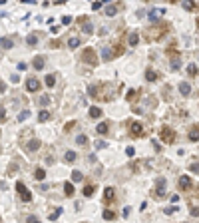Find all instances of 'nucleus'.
<instances>
[{
    "label": "nucleus",
    "mask_w": 199,
    "mask_h": 223,
    "mask_svg": "<svg viewBox=\"0 0 199 223\" xmlns=\"http://www.w3.org/2000/svg\"><path fill=\"white\" fill-rule=\"evenodd\" d=\"M113 90H116V86H108V84H90L88 86V94L94 100H112Z\"/></svg>",
    "instance_id": "f257e3e1"
},
{
    "label": "nucleus",
    "mask_w": 199,
    "mask_h": 223,
    "mask_svg": "<svg viewBox=\"0 0 199 223\" xmlns=\"http://www.w3.org/2000/svg\"><path fill=\"white\" fill-rule=\"evenodd\" d=\"M127 128H129V136L132 138H143L146 136V131H143V125L135 122V120H129L127 122Z\"/></svg>",
    "instance_id": "f03ea898"
},
{
    "label": "nucleus",
    "mask_w": 199,
    "mask_h": 223,
    "mask_svg": "<svg viewBox=\"0 0 199 223\" xmlns=\"http://www.w3.org/2000/svg\"><path fill=\"white\" fill-rule=\"evenodd\" d=\"M159 138L163 139V142H165L167 145H171L173 142H175V138H177V136H175V130H171V128L163 125V128L159 130Z\"/></svg>",
    "instance_id": "7ed1b4c3"
},
{
    "label": "nucleus",
    "mask_w": 199,
    "mask_h": 223,
    "mask_svg": "<svg viewBox=\"0 0 199 223\" xmlns=\"http://www.w3.org/2000/svg\"><path fill=\"white\" fill-rule=\"evenodd\" d=\"M167 24L165 22H161V24H159V26H153V28H149V30H147V38L149 40H157V38H161V34H165L167 32Z\"/></svg>",
    "instance_id": "20e7f679"
},
{
    "label": "nucleus",
    "mask_w": 199,
    "mask_h": 223,
    "mask_svg": "<svg viewBox=\"0 0 199 223\" xmlns=\"http://www.w3.org/2000/svg\"><path fill=\"white\" fill-rule=\"evenodd\" d=\"M165 185H167V181H165V177H157L155 179V199H163L165 197Z\"/></svg>",
    "instance_id": "39448f33"
},
{
    "label": "nucleus",
    "mask_w": 199,
    "mask_h": 223,
    "mask_svg": "<svg viewBox=\"0 0 199 223\" xmlns=\"http://www.w3.org/2000/svg\"><path fill=\"white\" fill-rule=\"evenodd\" d=\"M82 60L90 66H98V58H96V50H94V48H86V50L82 52Z\"/></svg>",
    "instance_id": "423d86ee"
},
{
    "label": "nucleus",
    "mask_w": 199,
    "mask_h": 223,
    "mask_svg": "<svg viewBox=\"0 0 199 223\" xmlns=\"http://www.w3.org/2000/svg\"><path fill=\"white\" fill-rule=\"evenodd\" d=\"M16 189H18L20 199H22V201H26V203H28V201H32V193H30V189H28L22 181H18V183H16Z\"/></svg>",
    "instance_id": "0eeeda50"
},
{
    "label": "nucleus",
    "mask_w": 199,
    "mask_h": 223,
    "mask_svg": "<svg viewBox=\"0 0 199 223\" xmlns=\"http://www.w3.org/2000/svg\"><path fill=\"white\" fill-rule=\"evenodd\" d=\"M177 187H179V189H183V191L191 189V177H189V175H181V177H179V181H177Z\"/></svg>",
    "instance_id": "6e6552de"
},
{
    "label": "nucleus",
    "mask_w": 199,
    "mask_h": 223,
    "mask_svg": "<svg viewBox=\"0 0 199 223\" xmlns=\"http://www.w3.org/2000/svg\"><path fill=\"white\" fill-rule=\"evenodd\" d=\"M113 199H116V189H113V187H106V189H104V201H106V203H112Z\"/></svg>",
    "instance_id": "1a4fd4ad"
},
{
    "label": "nucleus",
    "mask_w": 199,
    "mask_h": 223,
    "mask_svg": "<svg viewBox=\"0 0 199 223\" xmlns=\"http://www.w3.org/2000/svg\"><path fill=\"white\" fill-rule=\"evenodd\" d=\"M187 138H189V142H199V124L191 125V130H189V134H187Z\"/></svg>",
    "instance_id": "9d476101"
},
{
    "label": "nucleus",
    "mask_w": 199,
    "mask_h": 223,
    "mask_svg": "<svg viewBox=\"0 0 199 223\" xmlns=\"http://www.w3.org/2000/svg\"><path fill=\"white\" fill-rule=\"evenodd\" d=\"M38 88H40V82L36 78H28L26 80V90H28V92H36Z\"/></svg>",
    "instance_id": "9b49d317"
},
{
    "label": "nucleus",
    "mask_w": 199,
    "mask_h": 223,
    "mask_svg": "<svg viewBox=\"0 0 199 223\" xmlns=\"http://www.w3.org/2000/svg\"><path fill=\"white\" fill-rule=\"evenodd\" d=\"M139 96H141V90H129V92L126 94V100L127 102H138Z\"/></svg>",
    "instance_id": "f8f14e48"
},
{
    "label": "nucleus",
    "mask_w": 199,
    "mask_h": 223,
    "mask_svg": "<svg viewBox=\"0 0 199 223\" xmlns=\"http://www.w3.org/2000/svg\"><path fill=\"white\" fill-rule=\"evenodd\" d=\"M179 92H181V96H189V94H191L189 82H181V84H179Z\"/></svg>",
    "instance_id": "ddd939ff"
},
{
    "label": "nucleus",
    "mask_w": 199,
    "mask_h": 223,
    "mask_svg": "<svg viewBox=\"0 0 199 223\" xmlns=\"http://www.w3.org/2000/svg\"><path fill=\"white\" fill-rule=\"evenodd\" d=\"M34 68H36V70H42V68H44V64H46V60L42 58V56H34Z\"/></svg>",
    "instance_id": "4468645a"
},
{
    "label": "nucleus",
    "mask_w": 199,
    "mask_h": 223,
    "mask_svg": "<svg viewBox=\"0 0 199 223\" xmlns=\"http://www.w3.org/2000/svg\"><path fill=\"white\" fill-rule=\"evenodd\" d=\"M96 131H98L100 136H106L108 131H110V125H108V122H102V124L96 128Z\"/></svg>",
    "instance_id": "2eb2a0df"
},
{
    "label": "nucleus",
    "mask_w": 199,
    "mask_h": 223,
    "mask_svg": "<svg viewBox=\"0 0 199 223\" xmlns=\"http://www.w3.org/2000/svg\"><path fill=\"white\" fill-rule=\"evenodd\" d=\"M104 12H106V16H116V14H118V6H116V4H108V6L104 8Z\"/></svg>",
    "instance_id": "dca6fc26"
},
{
    "label": "nucleus",
    "mask_w": 199,
    "mask_h": 223,
    "mask_svg": "<svg viewBox=\"0 0 199 223\" xmlns=\"http://www.w3.org/2000/svg\"><path fill=\"white\" fill-rule=\"evenodd\" d=\"M82 30H84V34H92L94 32V26H92V22L90 20H82Z\"/></svg>",
    "instance_id": "f3484780"
},
{
    "label": "nucleus",
    "mask_w": 199,
    "mask_h": 223,
    "mask_svg": "<svg viewBox=\"0 0 199 223\" xmlns=\"http://www.w3.org/2000/svg\"><path fill=\"white\" fill-rule=\"evenodd\" d=\"M102 215H104V219H106V221H113V219H116V211H112V209H104V213H102Z\"/></svg>",
    "instance_id": "a211bd4d"
},
{
    "label": "nucleus",
    "mask_w": 199,
    "mask_h": 223,
    "mask_svg": "<svg viewBox=\"0 0 199 223\" xmlns=\"http://www.w3.org/2000/svg\"><path fill=\"white\" fill-rule=\"evenodd\" d=\"M38 147H40V142H38V139H30V142L26 144V150H28V151H36Z\"/></svg>",
    "instance_id": "6ab92c4d"
},
{
    "label": "nucleus",
    "mask_w": 199,
    "mask_h": 223,
    "mask_svg": "<svg viewBox=\"0 0 199 223\" xmlns=\"http://www.w3.org/2000/svg\"><path fill=\"white\" fill-rule=\"evenodd\" d=\"M76 158H78V156H76V151H66V153H64L66 164H74V161H76Z\"/></svg>",
    "instance_id": "aec40b11"
},
{
    "label": "nucleus",
    "mask_w": 199,
    "mask_h": 223,
    "mask_svg": "<svg viewBox=\"0 0 199 223\" xmlns=\"http://www.w3.org/2000/svg\"><path fill=\"white\" fill-rule=\"evenodd\" d=\"M146 80H147V82H155V80H157V74L153 72L151 68H147V70H146Z\"/></svg>",
    "instance_id": "412c9836"
},
{
    "label": "nucleus",
    "mask_w": 199,
    "mask_h": 223,
    "mask_svg": "<svg viewBox=\"0 0 199 223\" xmlns=\"http://www.w3.org/2000/svg\"><path fill=\"white\" fill-rule=\"evenodd\" d=\"M44 82H46L48 88H54V86H56V76H54V74H48L46 78H44Z\"/></svg>",
    "instance_id": "4be33fe9"
},
{
    "label": "nucleus",
    "mask_w": 199,
    "mask_h": 223,
    "mask_svg": "<svg viewBox=\"0 0 199 223\" xmlns=\"http://www.w3.org/2000/svg\"><path fill=\"white\" fill-rule=\"evenodd\" d=\"M80 44H82V40H80L78 36H72V38L68 40V46H70V48H78Z\"/></svg>",
    "instance_id": "5701e85b"
},
{
    "label": "nucleus",
    "mask_w": 199,
    "mask_h": 223,
    "mask_svg": "<svg viewBox=\"0 0 199 223\" xmlns=\"http://www.w3.org/2000/svg\"><path fill=\"white\" fill-rule=\"evenodd\" d=\"M48 120H50V112H48V110H40L38 122H48Z\"/></svg>",
    "instance_id": "b1692460"
},
{
    "label": "nucleus",
    "mask_w": 199,
    "mask_h": 223,
    "mask_svg": "<svg viewBox=\"0 0 199 223\" xmlns=\"http://www.w3.org/2000/svg\"><path fill=\"white\" fill-rule=\"evenodd\" d=\"M26 44L28 46H36V44H38V36H36V34H28Z\"/></svg>",
    "instance_id": "393cba45"
},
{
    "label": "nucleus",
    "mask_w": 199,
    "mask_h": 223,
    "mask_svg": "<svg viewBox=\"0 0 199 223\" xmlns=\"http://www.w3.org/2000/svg\"><path fill=\"white\" fill-rule=\"evenodd\" d=\"M64 191H66V195H68V197H72L74 193H76V191H74V185L70 183V181H66V183H64Z\"/></svg>",
    "instance_id": "a878e982"
},
{
    "label": "nucleus",
    "mask_w": 199,
    "mask_h": 223,
    "mask_svg": "<svg viewBox=\"0 0 199 223\" xmlns=\"http://www.w3.org/2000/svg\"><path fill=\"white\" fill-rule=\"evenodd\" d=\"M138 42H139V34L138 32H132V34H129V46H138Z\"/></svg>",
    "instance_id": "bb28decb"
},
{
    "label": "nucleus",
    "mask_w": 199,
    "mask_h": 223,
    "mask_svg": "<svg viewBox=\"0 0 199 223\" xmlns=\"http://www.w3.org/2000/svg\"><path fill=\"white\" fill-rule=\"evenodd\" d=\"M88 142H90V139H88V136H86V134H80L78 138H76V144H78V145H86Z\"/></svg>",
    "instance_id": "cd10ccee"
},
{
    "label": "nucleus",
    "mask_w": 199,
    "mask_h": 223,
    "mask_svg": "<svg viewBox=\"0 0 199 223\" xmlns=\"http://www.w3.org/2000/svg\"><path fill=\"white\" fill-rule=\"evenodd\" d=\"M60 215H62V207H56V211H52V213L48 215V219H50V221H56Z\"/></svg>",
    "instance_id": "c85d7f7f"
},
{
    "label": "nucleus",
    "mask_w": 199,
    "mask_h": 223,
    "mask_svg": "<svg viewBox=\"0 0 199 223\" xmlns=\"http://www.w3.org/2000/svg\"><path fill=\"white\" fill-rule=\"evenodd\" d=\"M113 58V52H110V48H104V50H102V60H112Z\"/></svg>",
    "instance_id": "c756f323"
},
{
    "label": "nucleus",
    "mask_w": 199,
    "mask_h": 223,
    "mask_svg": "<svg viewBox=\"0 0 199 223\" xmlns=\"http://www.w3.org/2000/svg\"><path fill=\"white\" fill-rule=\"evenodd\" d=\"M179 66H181L179 56H177V54H173V58H171V70H179Z\"/></svg>",
    "instance_id": "7c9ffc66"
},
{
    "label": "nucleus",
    "mask_w": 199,
    "mask_h": 223,
    "mask_svg": "<svg viewBox=\"0 0 199 223\" xmlns=\"http://www.w3.org/2000/svg\"><path fill=\"white\" fill-rule=\"evenodd\" d=\"M34 177H36V179H38V181H42V179H44V177H46V171L42 169V167H38V169L34 171Z\"/></svg>",
    "instance_id": "2f4dec72"
},
{
    "label": "nucleus",
    "mask_w": 199,
    "mask_h": 223,
    "mask_svg": "<svg viewBox=\"0 0 199 223\" xmlns=\"http://www.w3.org/2000/svg\"><path fill=\"white\" fill-rule=\"evenodd\" d=\"M124 52H126V50H124L121 44H116V46H113V58H116V56H121Z\"/></svg>",
    "instance_id": "473e14b6"
},
{
    "label": "nucleus",
    "mask_w": 199,
    "mask_h": 223,
    "mask_svg": "<svg viewBox=\"0 0 199 223\" xmlns=\"http://www.w3.org/2000/svg\"><path fill=\"white\" fill-rule=\"evenodd\" d=\"M90 116H92V118H100V116H102V110L96 108V106H92V108H90Z\"/></svg>",
    "instance_id": "72a5a7b5"
},
{
    "label": "nucleus",
    "mask_w": 199,
    "mask_h": 223,
    "mask_svg": "<svg viewBox=\"0 0 199 223\" xmlns=\"http://www.w3.org/2000/svg\"><path fill=\"white\" fill-rule=\"evenodd\" d=\"M0 44H2V50H10V48H12V42H10L8 38H2Z\"/></svg>",
    "instance_id": "f704fd0d"
},
{
    "label": "nucleus",
    "mask_w": 199,
    "mask_h": 223,
    "mask_svg": "<svg viewBox=\"0 0 199 223\" xmlns=\"http://www.w3.org/2000/svg\"><path fill=\"white\" fill-rule=\"evenodd\" d=\"M50 104V96H40L38 98V106H48Z\"/></svg>",
    "instance_id": "c9c22d12"
},
{
    "label": "nucleus",
    "mask_w": 199,
    "mask_h": 223,
    "mask_svg": "<svg viewBox=\"0 0 199 223\" xmlns=\"http://www.w3.org/2000/svg\"><path fill=\"white\" fill-rule=\"evenodd\" d=\"M187 74H189L191 78H195V76H197V68H195L193 64H189V66H187Z\"/></svg>",
    "instance_id": "e433bc0d"
},
{
    "label": "nucleus",
    "mask_w": 199,
    "mask_h": 223,
    "mask_svg": "<svg viewBox=\"0 0 199 223\" xmlns=\"http://www.w3.org/2000/svg\"><path fill=\"white\" fill-rule=\"evenodd\" d=\"M94 189H96V187H94V185H86V187H84V195H86V197H92Z\"/></svg>",
    "instance_id": "4c0bfd02"
},
{
    "label": "nucleus",
    "mask_w": 199,
    "mask_h": 223,
    "mask_svg": "<svg viewBox=\"0 0 199 223\" xmlns=\"http://www.w3.org/2000/svg\"><path fill=\"white\" fill-rule=\"evenodd\" d=\"M72 179H74V181H82V179H84L82 171H72Z\"/></svg>",
    "instance_id": "58836bf2"
},
{
    "label": "nucleus",
    "mask_w": 199,
    "mask_h": 223,
    "mask_svg": "<svg viewBox=\"0 0 199 223\" xmlns=\"http://www.w3.org/2000/svg\"><path fill=\"white\" fill-rule=\"evenodd\" d=\"M28 116H30V112L22 110V112H20V116H18V120H20V122H24V120H28Z\"/></svg>",
    "instance_id": "ea45409f"
},
{
    "label": "nucleus",
    "mask_w": 199,
    "mask_h": 223,
    "mask_svg": "<svg viewBox=\"0 0 199 223\" xmlns=\"http://www.w3.org/2000/svg\"><path fill=\"white\" fill-rule=\"evenodd\" d=\"M179 207H175V205H171V207H165V209H163V213H165V215H171V213H175V211H177Z\"/></svg>",
    "instance_id": "a19ab883"
},
{
    "label": "nucleus",
    "mask_w": 199,
    "mask_h": 223,
    "mask_svg": "<svg viewBox=\"0 0 199 223\" xmlns=\"http://www.w3.org/2000/svg\"><path fill=\"white\" fill-rule=\"evenodd\" d=\"M106 142H104V139H98V142H96V145H94V147H96V150H104V147H106Z\"/></svg>",
    "instance_id": "79ce46f5"
},
{
    "label": "nucleus",
    "mask_w": 199,
    "mask_h": 223,
    "mask_svg": "<svg viewBox=\"0 0 199 223\" xmlns=\"http://www.w3.org/2000/svg\"><path fill=\"white\" fill-rule=\"evenodd\" d=\"M189 169H191L193 173H199V164H189Z\"/></svg>",
    "instance_id": "37998d69"
},
{
    "label": "nucleus",
    "mask_w": 199,
    "mask_h": 223,
    "mask_svg": "<svg viewBox=\"0 0 199 223\" xmlns=\"http://www.w3.org/2000/svg\"><path fill=\"white\" fill-rule=\"evenodd\" d=\"M26 223H40V219H38L36 215H30V217L26 219Z\"/></svg>",
    "instance_id": "c03bdc74"
},
{
    "label": "nucleus",
    "mask_w": 199,
    "mask_h": 223,
    "mask_svg": "<svg viewBox=\"0 0 199 223\" xmlns=\"http://www.w3.org/2000/svg\"><path fill=\"white\" fill-rule=\"evenodd\" d=\"M183 8H185V10H193L195 4H193V2H183Z\"/></svg>",
    "instance_id": "a18cd8bd"
},
{
    "label": "nucleus",
    "mask_w": 199,
    "mask_h": 223,
    "mask_svg": "<svg viewBox=\"0 0 199 223\" xmlns=\"http://www.w3.org/2000/svg\"><path fill=\"white\" fill-rule=\"evenodd\" d=\"M72 128H76V122H74V120L66 124V131H72Z\"/></svg>",
    "instance_id": "49530a36"
},
{
    "label": "nucleus",
    "mask_w": 199,
    "mask_h": 223,
    "mask_svg": "<svg viewBox=\"0 0 199 223\" xmlns=\"http://www.w3.org/2000/svg\"><path fill=\"white\" fill-rule=\"evenodd\" d=\"M193 217H199V207H191V211H189Z\"/></svg>",
    "instance_id": "de8ad7c7"
},
{
    "label": "nucleus",
    "mask_w": 199,
    "mask_h": 223,
    "mask_svg": "<svg viewBox=\"0 0 199 223\" xmlns=\"http://www.w3.org/2000/svg\"><path fill=\"white\" fill-rule=\"evenodd\" d=\"M70 22H72V18H70V16H62V24H70Z\"/></svg>",
    "instance_id": "09e8293b"
},
{
    "label": "nucleus",
    "mask_w": 199,
    "mask_h": 223,
    "mask_svg": "<svg viewBox=\"0 0 199 223\" xmlns=\"http://www.w3.org/2000/svg\"><path fill=\"white\" fill-rule=\"evenodd\" d=\"M92 8H94V10H100V8H102V2H100V0H96V2L92 4Z\"/></svg>",
    "instance_id": "8fccbe9b"
},
{
    "label": "nucleus",
    "mask_w": 199,
    "mask_h": 223,
    "mask_svg": "<svg viewBox=\"0 0 199 223\" xmlns=\"http://www.w3.org/2000/svg\"><path fill=\"white\" fill-rule=\"evenodd\" d=\"M133 153H135L133 147H127V150H126V156H129V158H133Z\"/></svg>",
    "instance_id": "3c124183"
},
{
    "label": "nucleus",
    "mask_w": 199,
    "mask_h": 223,
    "mask_svg": "<svg viewBox=\"0 0 199 223\" xmlns=\"http://www.w3.org/2000/svg\"><path fill=\"white\" fill-rule=\"evenodd\" d=\"M151 145L155 147V151H161V145H159L157 142H155V139H151Z\"/></svg>",
    "instance_id": "603ef678"
},
{
    "label": "nucleus",
    "mask_w": 199,
    "mask_h": 223,
    "mask_svg": "<svg viewBox=\"0 0 199 223\" xmlns=\"http://www.w3.org/2000/svg\"><path fill=\"white\" fill-rule=\"evenodd\" d=\"M50 48H60V42L58 40H52V42H50Z\"/></svg>",
    "instance_id": "864d4df0"
},
{
    "label": "nucleus",
    "mask_w": 199,
    "mask_h": 223,
    "mask_svg": "<svg viewBox=\"0 0 199 223\" xmlns=\"http://www.w3.org/2000/svg\"><path fill=\"white\" fill-rule=\"evenodd\" d=\"M129 213H132V207H124V217H127Z\"/></svg>",
    "instance_id": "5fc2aeb1"
},
{
    "label": "nucleus",
    "mask_w": 199,
    "mask_h": 223,
    "mask_svg": "<svg viewBox=\"0 0 199 223\" xmlns=\"http://www.w3.org/2000/svg\"><path fill=\"white\" fill-rule=\"evenodd\" d=\"M16 68H18V70H26L28 66H26V64H24V62H20V64H18V66H16Z\"/></svg>",
    "instance_id": "6e6d98bb"
},
{
    "label": "nucleus",
    "mask_w": 199,
    "mask_h": 223,
    "mask_svg": "<svg viewBox=\"0 0 199 223\" xmlns=\"http://www.w3.org/2000/svg\"><path fill=\"white\" fill-rule=\"evenodd\" d=\"M197 26H199V18H197Z\"/></svg>",
    "instance_id": "4d7b16f0"
}]
</instances>
